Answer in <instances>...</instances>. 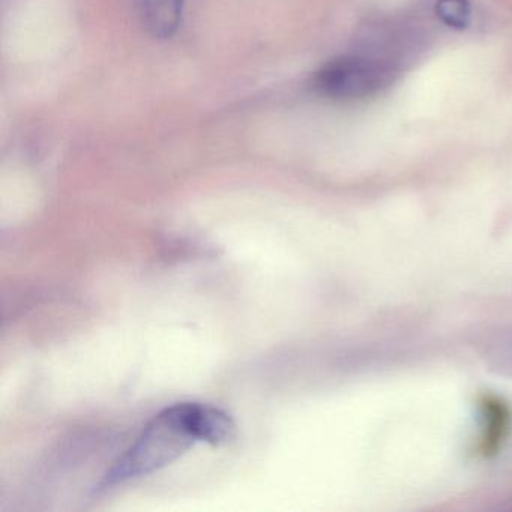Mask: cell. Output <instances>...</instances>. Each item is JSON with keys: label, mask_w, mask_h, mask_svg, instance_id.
Here are the masks:
<instances>
[{"label": "cell", "mask_w": 512, "mask_h": 512, "mask_svg": "<svg viewBox=\"0 0 512 512\" xmlns=\"http://www.w3.org/2000/svg\"><path fill=\"white\" fill-rule=\"evenodd\" d=\"M232 416L203 403H176L158 412L133 445L112 464L100 482L101 490L152 475L172 464L197 443L226 445L235 437Z\"/></svg>", "instance_id": "6da1fadb"}, {"label": "cell", "mask_w": 512, "mask_h": 512, "mask_svg": "<svg viewBox=\"0 0 512 512\" xmlns=\"http://www.w3.org/2000/svg\"><path fill=\"white\" fill-rule=\"evenodd\" d=\"M392 65L373 56H341L314 74L313 86L323 97L353 101L373 97L394 82Z\"/></svg>", "instance_id": "7a4b0ae2"}, {"label": "cell", "mask_w": 512, "mask_h": 512, "mask_svg": "<svg viewBox=\"0 0 512 512\" xmlns=\"http://www.w3.org/2000/svg\"><path fill=\"white\" fill-rule=\"evenodd\" d=\"M146 31L158 40L173 37L182 22L184 0H133Z\"/></svg>", "instance_id": "3957f363"}, {"label": "cell", "mask_w": 512, "mask_h": 512, "mask_svg": "<svg viewBox=\"0 0 512 512\" xmlns=\"http://www.w3.org/2000/svg\"><path fill=\"white\" fill-rule=\"evenodd\" d=\"M436 13L445 25L454 29L466 28L472 17L469 0H437Z\"/></svg>", "instance_id": "277c9868"}]
</instances>
